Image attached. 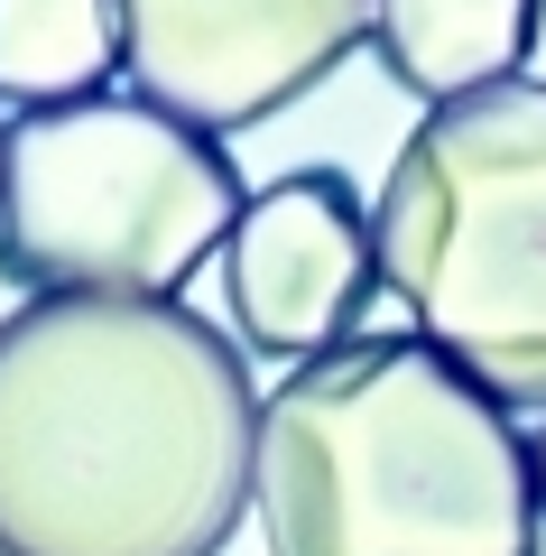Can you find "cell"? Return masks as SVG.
<instances>
[{
	"mask_svg": "<svg viewBox=\"0 0 546 556\" xmlns=\"http://www.w3.org/2000/svg\"><path fill=\"white\" fill-rule=\"evenodd\" d=\"M251 473V353L186 298L0 316V556H223Z\"/></svg>",
	"mask_w": 546,
	"mask_h": 556,
	"instance_id": "6da1fadb",
	"label": "cell"
},
{
	"mask_svg": "<svg viewBox=\"0 0 546 556\" xmlns=\"http://www.w3.org/2000/svg\"><path fill=\"white\" fill-rule=\"evenodd\" d=\"M120 75L186 130H259L371 38V0H112Z\"/></svg>",
	"mask_w": 546,
	"mask_h": 556,
	"instance_id": "5b68a950",
	"label": "cell"
},
{
	"mask_svg": "<svg viewBox=\"0 0 546 556\" xmlns=\"http://www.w3.org/2000/svg\"><path fill=\"white\" fill-rule=\"evenodd\" d=\"M528 455H537V501H546V427H537V437H528Z\"/></svg>",
	"mask_w": 546,
	"mask_h": 556,
	"instance_id": "9c48e42d",
	"label": "cell"
},
{
	"mask_svg": "<svg viewBox=\"0 0 546 556\" xmlns=\"http://www.w3.org/2000/svg\"><path fill=\"white\" fill-rule=\"evenodd\" d=\"M380 288L500 408L546 417V84L435 102L371 204Z\"/></svg>",
	"mask_w": 546,
	"mask_h": 556,
	"instance_id": "3957f363",
	"label": "cell"
},
{
	"mask_svg": "<svg viewBox=\"0 0 546 556\" xmlns=\"http://www.w3.org/2000/svg\"><path fill=\"white\" fill-rule=\"evenodd\" d=\"M546 0H371V56L398 93L464 102L491 84H519L537 56Z\"/></svg>",
	"mask_w": 546,
	"mask_h": 556,
	"instance_id": "52a82bcc",
	"label": "cell"
},
{
	"mask_svg": "<svg viewBox=\"0 0 546 556\" xmlns=\"http://www.w3.org/2000/svg\"><path fill=\"white\" fill-rule=\"evenodd\" d=\"M120 75L112 0H0V102H84Z\"/></svg>",
	"mask_w": 546,
	"mask_h": 556,
	"instance_id": "ba28073f",
	"label": "cell"
},
{
	"mask_svg": "<svg viewBox=\"0 0 546 556\" xmlns=\"http://www.w3.org/2000/svg\"><path fill=\"white\" fill-rule=\"evenodd\" d=\"M241 204L232 149L139 93L38 102L0 130V278L28 298H176Z\"/></svg>",
	"mask_w": 546,
	"mask_h": 556,
	"instance_id": "277c9868",
	"label": "cell"
},
{
	"mask_svg": "<svg viewBox=\"0 0 546 556\" xmlns=\"http://www.w3.org/2000/svg\"><path fill=\"white\" fill-rule=\"evenodd\" d=\"M269 556H546L519 408L427 334H352L259 399Z\"/></svg>",
	"mask_w": 546,
	"mask_h": 556,
	"instance_id": "7a4b0ae2",
	"label": "cell"
},
{
	"mask_svg": "<svg viewBox=\"0 0 546 556\" xmlns=\"http://www.w3.org/2000/svg\"><path fill=\"white\" fill-rule=\"evenodd\" d=\"M380 298V232L343 167H288L223 232V316L241 353L315 362L361 334Z\"/></svg>",
	"mask_w": 546,
	"mask_h": 556,
	"instance_id": "8992f818",
	"label": "cell"
}]
</instances>
